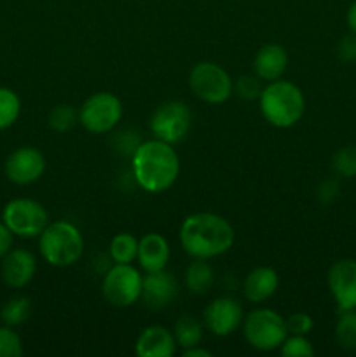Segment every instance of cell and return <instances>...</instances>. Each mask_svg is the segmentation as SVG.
Masks as SVG:
<instances>
[{
	"mask_svg": "<svg viewBox=\"0 0 356 357\" xmlns=\"http://www.w3.org/2000/svg\"><path fill=\"white\" fill-rule=\"evenodd\" d=\"M279 286V275L271 267H257L246 275L243 282V293L250 302L260 303L271 298Z\"/></svg>",
	"mask_w": 356,
	"mask_h": 357,
	"instance_id": "d6986e66",
	"label": "cell"
},
{
	"mask_svg": "<svg viewBox=\"0 0 356 357\" xmlns=\"http://www.w3.org/2000/svg\"><path fill=\"white\" fill-rule=\"evenodd\" d=\"M192 126L191 108L184 101L171 100L159 105L150 117V131L154 138L170 145L181 142Z\"/></svg>",
	"mask_w": 356,
	"mask_h": 357,
	"instance_id": "ba28073f",
	"label": "cell"
},
{
	"mask_svg": "<svg viewBox=\"0 0 356 357\" xmlns=\"http://www.w3.org/2000/svg\"><path fill=\"white\" fill-rule=\"evenodd\" d=\"M260 112L265 121L279 129L295 126L306 112V98L300 87L288 80H272L262 89Z\"/></svg>",
	"mask_w": 356,
	"mask_h": 357,
	"instance_id": "3957f363",
	"label": "cell"
},
{
	"mask_svg": "<svg viewBox=\"0 0 356 357\" xmlns=\"http://www.w3.org/2000/svg\"><path fill=\"white\" fill-rule=\"evenodd\" d=\"M23 356V344L16 331L10 326H0V357Z\"/></svg>",
	"mask_w": 356,
	"mask_h": 357,
	"instance_id": "f1b7e54d",
	"label": "cell"
},
{
	"mask_svg": "<svg viewBox=\"0 0 356 357\" xmlns=\"http://www.w3.org/2000/svg\"><path fill=\"white\" fill-rule=\"evenodd\" d=\"M188 86L199 100L209 105L225 103L234 89V82L229 73L212 61H201L191 70Z\"/></svg>",
	"mask_w": 356,
	"mask_h": 357,
	"instance_id": "52a82bcc",
	"label": "cell"
},
{
	"mask_svg": "<svg viewBox=\"0 0 356 357\" xmlns=\"http://www.w3.org/2000/svg\"><path fill=\"white\" fill-rule=\"evenodd\" d=\"M143 278L131 264H115L105 274L101 291L110 305L126 309L142 296Z\"/></svg>",
	"mask_w": 356,
	"mask_h": 357,
	"instance_id": "9c48e42d",
	"label": "cell"
},
{
	"mask_svg": "<svg viewBox=\"0 0 356 357\" xmlns=\"http://www.w3.org/2000/svg\"><path fill=\"white\" fill-rule=\"evenodd\" d=\"M339 319L335 324V340L346 351L356 349V309L339 310Z\"/></svg>",
	"mask_w": 356,
	"mask_h": 357,
	"instance_id": "603a6c76",
	"label": "cell"
},
{
	"mask_svg": "<svg viewBox=\"0 0 356 357\" xmlns=\"http://www.w3.org/2000/svg\"><path fill=\"white\" fill-rule=\"evenodd\" d=\"M339 192V185L335 180H325L323 183L318 187V199H320L323 204H328L330 201H334L335 195Z\"/></svg>",
	"mask_w": 356,
	"mask_h": 357,
	"instance_id": "d6a6232c",
	"label": "cell"
},
{
	"mask_svg": "<svg viewBox=\"0 0 356 357\" xmlns=\"http://www.w3.org/2000/svg\"><path fill=\"white\" fill-rule=\"evenodd\" d=\"M38 250L42 258L52 267H70L77 264L84 253L82 234L66 220L47 223L38 236Z\"/></svg>",
	"mask_w": 356,
	"mask_h": 357,
	"instance_id": "277c9868",
	"label": "cell"
},
{
	"mask_svg": "<svg viewBox=\"0 0 356 357\" xmlns=\"http://www.w3.org/2000/svg\"><path fill=\"white\" fill-rule=\"evenodd\" d=\"M337 54L346 63L356 61V33L346 35L341 38L337 45Z\"/></svg>",
	"mask_w": 356,
	"mask_h": 357,
	"instance_id": "1f68e13d",
	"label": "cell"
},
{
	"mask_svg": "<svg viewBox=\"0 0 356 357\" xmlns=\"http://www.w3.org/2000/svg\"><path fill=\"white\" fill-rule=\"evenodd\" d=\"M202 333H205V328L194 316L185 314V316H181L175 323V340H177V345H180L184 351L201 344Z\"/></svg>",
	"mask_w": 356,
	"mask_h": 357,
	"instance_id": "44dd1931",
	"label": "cell"
},
{
	"mask_svg": "<svg viewBox=\"0 0 356 357\" xmlns=\"http://www.w3.org/2000/svg\"><path fill=\"white\" fill-rule=\"evenodd\" d=\"M262 80L257 75H241L239 79L234 82L232 93H236L237 96L243 98V100H258L262 93Z\"/></svg>",
	"mask_w": 356,
	"mask_h": 357,
	"instance_id": "f546056e",
	"label": "cell"
},
{
	"mask_svg": "<svg viewBox=\"0 0 356 357\" xmlns=\"http://www.w3.org/2000/svg\"><path fill=\"white\" fill-rule=\"evenodd\" d=\"M243 333L248 344L262 352L281 347L288 337L285 319L272 309L251 310L244 319Z\"/></svg>",
	"mask_w": 356,
	"mask_h": 357,
	"instance_id": "5b68a950",
	"label": "cell"
},
{
	"mask_svg": "<svg viewBox=\"0 0 356 357\" xmlns=\"http://www.w3.org/2000/svg\"><path fill=\"white\" fill-rule=\"evenodd\" d=\"M288 66V54L279 44H265L257 51L253 59L255 75L265 82L281 79Z\"/></svg>",
	"mask_w": 356,
	"mask_h": 357,
	"instance_id": "e0dca14e",
	"label": "cell"
},
{
	"mask_svg": "<svg viewBox=\"0 0 356 357\" xmlns=\"http://www.w3.org/2000/svg\"><path fill=\"white\" fill-rule=\"evenodd\" d=\"M348 26L351 28L353 33H356V2L351 3V7L348 9Z\"/></svg>",
	"mask_w": 356,
	"mask_h": 357,
	"instance_id": "d590c367",
	"label": "cell"
},
{
	"mask_svg": "<svg viewBox=\"0 0 356 357\" xmlns=\"http://www.w3.org/2000/svg\"><path fill=\"white\" fill-rule=\"evenodd\" d=\"M6 176L16 185L35 183L45 171V159L35 146H20L6 160Z\"/></svg>",
	"mask_w": 356,
	"mask_h": 357,
	"instance_id": "8fae6325",
	"label": "cell"
},
{
	"mask_svg": "<svg viewBox=\"0 0 356 357\" xmlns=\"http://www.w3.org/2000/svg\"><path fill=\"white\" fill-rule=\"evenodd\" d=\"M135 351L140 357H171L177 352V340L164 326H147L136 338Z\"/></svg>",
	"mask_w": 356,
	"mask_h": 357,
	"instance_id": "2e32d148",
	"label": "cell"
},
{
	"mask_svg": "<svg viewBox=\"0 0 356 357\" xmlns=\"http://www.w3.org/2000/svg\"><path fill=\"white\" fill-rule=\"evenodd\" d=\"M285 323H286V330H288V335H306V337L311 333V330H313L314 326L313 317L306 312L292 314Z\"/></svg>",
	"mask_w": 356,
	"mask_h": 357,
	"instance_id": "4dcf8cb0",
	"label": "cell"
},
{
	"mask_svg": "<svg viewBox=\"0 0 356 357\" xmlns=\"http://www.w3.org/2000/svg\"><path fill=\"white\" fill-rule=\"evenodd\" d=\"M31 316V302L27 296L10 298L0 310V319L6 326H20Z\"/></svg>",
	"mask_w": 356,
	"mask_h": 357,
	"instance_id": "cb8c5ba5",
	"label": "cell"
},
{
	"mask_svg": "<svg viewBox=\"0 0 356 357\" xmlns=\"http://www.w3.org/2000/svg\"><path fill=\"white\" fill-rule=\"evenodd\" d=\"M2 222L17 237L34 239L47 227L49 216L44 206L34 199L17 197L7 202L2 211Z\"/></svg>",
	"mask_w": 356,
	"mask_h": 357,
	"instance_id": "8992f818",
	"label": "cell"
},
{
	"mask_svg": "<svg viewBox=\"0 0 356 357\" xmlns=\"http://www.w3.org/2000/svg\"><path fill=\"white\" fill-rule=\"evenodd\" d=\"M13 241L14 234L7 229L6 223L0 222V260L13 250Z\"/></svg>",
	"mask_w": 356,
	"mask_h": 357,
	"instance_id": "836d02e7",
	"label": "cell"
},
{
	"mask_svg": "<svg viewBox=\"0 0 356 357\" xmlns=\"http://www.w3.org/2000/svg\"><path fill=\"white\" fill-rule=\"evenodd\" d=\"M184 357H212V352L206 351V349H201L199 345L191 349H185Z\"/></svg>",
	"mask_w": 356,
	"mask_h": 357,
	"instance_id": "e575fe53",
	"label": "cell"
},
{
	"mask_svg": "<svg viewBox=\"0 0 356 357\" xmlns=\"http://www.w3.org/2000/svg\"><path fill=\"white\" fill-rule=\"evenodd\" d=\"M328 288L339 310L356 309V260H339L328 271Z\"/></svg>",
	"mask_w": 356,
	"mask_h": 357,
	"instance_id": "7c38bea8",
	"label": "cell"
},
{
	"mask_svg": "<svg viewBox=\"0 0 356 357\" xmlns=\"http://www.w3.org/2000/svg\"><path fill=\"white\" fill-rule=\"evenodd\" d=\"M136 183L150 194H161L173 187L180 173V159L173 146L161 139L140 143L131 157Z\"/></svg>",
	"mask_w": 356,
	"mask_h": 357,
	"instance_id": "6da1fadb",
	"label": "cell"
},
{
	"mask_svg": "<svg viewBox=\"0 0 356 357\" xmlns=\"http://www.w3.org/2000/svg\"><path fill=\"white\" fill-rule=\"evenodd\" d=\"M334 171L339 176L355 178L356 176V146H344L334 155Z\"/></svg>",
	"mask_w": 356,
	"mask_h": 357,
	"instance_id": "4316f807",
	"label": "cell"
},
{
	"mask_svg": "<svg viewBox=\"0 0 356 357\" xmlns=\"http://www.w3.org/2000/svg\"><path fill=\"white\" fill-rule=\"evenodd\" d=\"M243 323V307L237 300L223 296L205 309V324L216 337H229Z\"/></svg>",
	"mask_w": 356,
	"mask_h": 357,
	"instance_id": "4fadbf2b",
	"label": "cell"
},
{
	"mask_svg": "<svg viewBox=\"0 0 356 357\" xmlns=\"http://www.w3.org/2000/svg\"><path fill=\"white\" fill-rule=\"evenodd\" d=\"M213 282H215V274L213 268L205 258H195L185 272V284H187L188 291L195 293V295H205L212 289Z\"/></svg>",
	"mask_w": 356,
	"mask_h": 357,
	"instance_id": "ffe728a7",
	"label": "cell"
},
{
	"mask_svg": "<svg viewBox=\"0 0 356 357\" xmlns=\"http://www.w3.org/2000/svg\"><path fill=\"white\" fill-rule=\"evenodd\" d=\"M178 293L177 281L170 272L156 271L147 272L142 284V296L145 307L152 310H161L170 305Z\"/></svg>",
	"mask_w": 356,
	"mask_h": 357,
	"instance_id": "5bb4252c",
	"label": "cell"
},
{
	"mask_svg": "<svg viewBox=\"0 0 356 357\" xmlns=\"http://www.w3.org/2000/svg\"><path fill=\"white\" fill-rule=\"evenodd\" d=\"M281 354L285 357H311L314 356V347L306 335H288L281 344Z\"/></svg>",
	"mask_w": 356,
	"mask_h": 357,
	"instance_id": "83f0119b",
	"label": "cell"
},
{
	"mask_svg": "<svg viewBox=\"0 0 356 357\" xmlns=\"http://www.w3.org/2000/svg\"><path fill=\"white\" fill-rule=\"evenodd\" d=\"M21 114L20 96L9 87H0V131L9 129Z\"/></svg>",
	"mask_w": 356,
	"mask_h": 357,
	"instance_id": "d4e9b609",
	"label": "cell"
},
{
	"mask_svg": "<svg viewBox=\"0 0 356 357\" xmlns=\"http://www.w3.org/2000/svg\"><path fill=\"white\" fill-rule=\"evenodd\" d=\"M170 244L164 239V236L157 232L145 234L138 241V264L145 272L163 271L170 261Z\"/></svg>",
	"mask_w": 356,
	"mask_h": 357,
	"instance_id": "ac0fdd59",
	"label": "cell"
},
{
	"mask_svg": "<svg viewBox=\"0 0 356 357\" xmlns=\"http://www.w3.org/2000/svg\"><path fill=\"white\" fill-rule=\"evenodd\" d=\"M37 258L31 251L16 248L2 258V279L9 288L21 289L34 279Z\"/></svg>",
	"mask_w": 356,
	"mask_h": 357,
	"instance_id": "9a60e30c",
	"label": "cell"
},
{
	"mask_svg": "<svg viewBox=\"0 0 356 357\" xmlns=\"http://www.w3.org/2000/svg\"><path fill=\"white\" fill-rule=\"evenodd\" d=\"M122 119V103L112 93H94L79 110V122L94 135L112 131Z\"/></svg>",
	"mask_w": 356,
	"mask_h": 357,
	"instance_id": "30bf717a",
	"label": "cell"
},
{
	"mask_svg": "<svg viewBox=\"0 0 356 357\" xmlns=\"http://www.w3.org/2000/svg\"><path fill=\"white\" fill-rule=\"evenodd\" d=\"M138 255V239L133 234L121 232L112 239L110 258L114 264H133Z\"/></svg>",
	"mask_w": 356,
	"mask_h": 357,
	"instance_id": "7402d4cb",
	"label": "cell"
},
{
	"mask_svg": "<svg viewBox=\"0 0 356 357\" xmlns=\"http://www.w3.org/2000/svg\"><path fill=\"white\" fill-rule=\"evenodd\" d=\"M79 122V110L70 105H58L47 115V124L52 131L66 132Z\"/></svg>",
	"mask_w": 356,
	"mask_h": 357,
	"instance_id": "484cf974",
	"label": "cell"
},
{
	"mask_svg": "<svg viewBox=\"0 0 356 357\" xmlns=\"http://www.w3.org/2000/svg\"><path fill=\"white\" fill-rule=\"evenodd\" d=\"M236 241L232 225L215 213H194L180 227V243L192 258H215L229 251Z\"/></svg>",
	"mask_w": 356,
	"mask_h": 357,
	"instance_id": "7a4b0ae2",
	"label": "cell"
}]
</instances>
